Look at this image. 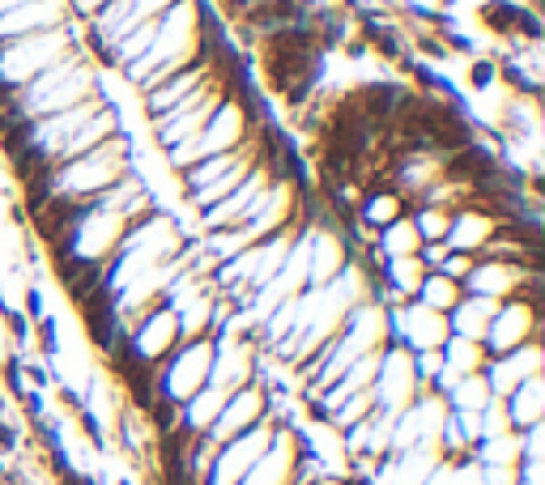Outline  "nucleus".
<instances>
[{"instance_id":"nucleus-1","label":"nucleus","mask_w":545,"mask_h":485,"mask_svg":"<svg viewBox=\"0 0 545 485\" xmlns=\"http://www.w3.org/2000/svg\"><path fill=\"white\" fill-rule=\"evenodd\" d=\"M414 298H418V303L426 306V311H434V315H452V311L461 306L464 290H461V286H456V281H448V277H443V273H426Z\"/></svg>"},{"instance_id":"nucleus-2","label":"nucleus","mask_w":545,"mask_h":485,"mask_svg":"<svg viewBox=\"0 0 545 485\" xmlns=\"http://www.w3.org/2000/svg\"><path fill=\"white\" fill-rule=\"evenodd\" d=\"M363 26H366L363 30L366 43H371V47H375L384 60H405V43H401V34H396L392 26H379L371 14H363Z\"/></svg>"},{"instance_id":"nucleus-3","label":"nucleus","mask_w":545,"mask_h":485,"mask_svg":"<svg viewBox=\"0 0 545 485\" xmlns=\"http://www.w3.org/2000/svg\"><path fill=\"white\" fill-rule=\"evenodd\" d=\"M30 341L39 345V358L43 362H56L60 358V324L52 315H43L30 324Z\"/></svg>"},{"instance_id":"nucleus-4","label":"nucleus","mask_w":545,"mask_h":485,"mask_svg":"<svg viewBox=\"0 0 545 485\" xmlns=\"http://www.w3.org/2000/svg\"><path fill=\"white\" fill-rule=\"evenodd\" d=\"M73 417H77V426H82V434H85V443H90V451H98V456H102V451H112L107 426H102V417H98L94 409H90V404H85L82 413H73Z\"/></svg>"},{"instance_id":"nucleus-5","label":"nucleus","mask_w":545,"mask_h":485,"mask_svg":"<svg viewBox=\"0 0 545 485\" xmlns=\"http://www.w3.org/2000/svg\"><path fill=\"white\" fill-rule=\"evenodd\" d=\"M494 77H503V82L511 85L520 98H541V82H537V77H529V73L520 69L516 60H503V64L494 69Z\"/></svg>"},{"instance_id":"nucleus-6","label":"nucleus","mask_w":545,"mask_h":485,"mask_svg":"<svg viewBox=\"0 0 545 485\" xmlns=\"http://www.w3.org/2000/svg\"><path fill=\"white\" fill-rule=\"evenodd\" d=\"M482 22H486L494 34H507L511 22H516V5H507V0H490L486 9H482Z\"/></svg>"},{"instance_id":"nucleus-7","label":"nucleus","mask_w":545,"mask_h":485,"mask_svg":"<svg viewBox=\"0 0 545 485\" xmlns=\"http://www.w3.org/2000/svg\"><path fill=\"white\" fill-rule=\"evenodd\" d=\"M17 447H22V426L9 422V417H0V456L5 460L17 456Z\"/></svg>"},{"instance_id":"nucleus-8","label":"nucleus","mask_w":545,"mask_h":485,"mask_svg":"<svg viewBox=\"0 0 545 485\" xmlns=\"http://www.w3.org/2000/svg\"><path fill=\"white\" fill-rule=\"evenodd\" d=\"M22 315H26L30 324L47 315V311H43V290L39 286H26V294H22Z\"/></svg>"},{"instance_id":"nucleus-9","label":"nucleus","mask_w":545,"mask_h":485,"mask_svg":"<svg viewBox=\"0 0 545 485\" xmlns=\"http://www.w3.org/2000/svg\"><path fill=\"white\" fill-rule=\"evenodd\" d=\"M56 401H60V409H64V413H82V409H85L82 392H77V388H69L64 379H60V383H56Z\"/></svg>"},{"instance_id":"nucleus-10","label":"nucleus","mask_w":545,"mask_h":485,"mask_svg":"<svg viewBox=\"0 0 545 485\" xmlns=\"http://www.w3.org/2000/svg\"><path fill=\"white\" fill-rule=\"evenodd\" d=\"M469 85H473V90L494 85V64H490V60H473V64H469Z\"/></svg>"},{"instance_id":"nucleus-11","label":"nucleus","mask_w":545,"mask_h":485,"mask_svg":"<svg viewBox=\"0 0 545 485\" xmlns=\"http://www.w3.org/2000/svg\"><path fill=\"white\" fill-rule=\"evenodd\" d=\"M511 26H516L520 34H524V39H532V43L541 39V22H537V17H532L529 9H516V22H511Z\"/></svg>"},{"instance_id":"nucleus-12","label":"nucleus","mask_w":545,"mask_h":485,"mask_svg":"<svg viewBox=\"0 0 545 485\" xmlns=\"http://www.w3.org/2000/svg\"><path fill=\"white\" fill-rule=\"evenodd\" d=\"M17 404L26 409V417H30V422H34V417H43V413H47V401H43V392H34V388H26V392H22V401H17Z\"/></svg>"},{"instance_id":"nucleus-13","label":"nucleus","mask_w":545,"mask_h":485,"mask_svg":"<svg viewBox=\"0 0 545 485\" xmlns=\"http://www.w3.org/2000/svg\"><path fill=\"white\" fill-rule=\"evenodd\" d=\"M418 47L426 52V56H434V60H448V47H443V43H434V39H426V34H418Z\"/></svg>"},{"instance_id":"nucleus-14","label":"nucleus","mask_w":545,"mask_h":485,"mask_svg":"<svg viewBox=\"0 0 545 485\" xmlns=\"http://www.w3.org/2000/svg\"><path fill=\"white\" fill-rule=\"evenodd\" d=\"M222 9H226V17H243L252 9V0H222Z\"/></svg>"},{"instance_id":"nucleus-15","label":"nucleus","mask_w":545,"mask_h":485,"mask_svg":"<svg viewBox=\"0 0 545 485\" xmlns=\"http://www.w3.org/2000/svg\"><path fill=\"white\" fill-rule=\"evenodd\" d=\"M77 485H102V477H94V472H82V477H77Z\"/></svg>"},{"instance_id":"nucleus-16","label":"nucleus","mask_w":545,"mask_h":485,"mask_svg":"<svg viewBox=\"0 0 545 485\" xmlns=\"http://www.w3.org/2000/svg\"><path fill=\"white\" fill-rule=\"evenodd\" d=\"M115 485H137V481H132V477H128V472H124V477H120V481H115Z\"/></svg>"}]
</instances>
